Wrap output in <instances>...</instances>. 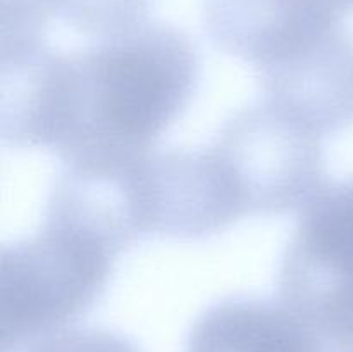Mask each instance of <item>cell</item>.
<instances>
[{
	"label": "cell",
	"instance_id": "obj_4",
	"mask_svg": "<svg viewBox=\"0 0 353 352\" xmlns=\"http://www.w3.org/2000/svg\"><path fill=\"white\" fill-rule=\"evenodd\" d=\"M323 137L272 104L241 110L210 145L241 214L302 211L327 183Z\"/></svg>",
	"mask_w": 353,
	"mask_h": 352
},
{
	"label": "cell",
	"instance_id": "obj_7",
	"mask_svg": "<svg viewBox=\"0 0 353 352\" xmlns=\"http://www.w3.org/2000/svg\"><path fill=\"white\" fill-rule=\"evenodd\" d=\"M185 352H331L281 300L234 297L193 324Z\"/></svg>",
	"mask_w": 353,
	"mask_h": 352
},
{
	"label": "cell",
	"instance_id": "obj_1",
	"mask_svg": "<svg viewBox=\"0 0 353 352\" xmlns=\"http://www.w3.org/2000/svg\"><path fill=\"white\" fill-rule=\"evenodd\" d=\"M199 57L183 31L141 24L76 52L41 40L2 48V138L52 148L64 166L121 164L154 150L195 92Z\"/></svg>",
	"mask_w": 353,
	"mask_h": 352
},
{
	"label": "cell",
	"instance_id": "obj_6",
	"mask_svg": "<svg viewBox=\"0 0 353 352\" xmlns=\"http://www.w3.org/2000/svg\"><path fill=\"white\" fill-rule=\"evenodd\" d=\"M259 75L265 102L321 137L353 124V37L347 28Z\"/></svg>",
	"mask_w": 353,
	"mask_h": 352
},
{
	"label": "cell",
	"instance_id": "obj_3",
	"mask_svg": "<svg viewBox=\"0 0 353 352\" xmlns=\"http://www.w3.org/2000/svg\"><path fill=\"white\" fill-rule=\"evenodd\" d=\"M279 300L331 352H353V178L327 182L300 211Z\"/></svg>",
	"mask_w": 353,
	"mask_h": 352
},
{
	"label": "cell",
	"instance_id": "obj_2",
	"mask_svg": "<svg viewBox=\"0 0 353 352\" xmlns=\"http://www.w3.org/2000/svg\"><path fill=\"white\" fill-rule=\"evenodd\" d=\"M121 251L85 214L50 197L40 230L2 247V352L83 316L102 295Z\"/></svg>",
	"mask_w": 353,
	"mask_h": 352
},
{
	"label": "cell",
	"instance_id": "obj_8",
	"mask_svg": "<svg viewBox=\"0 0 353 352\" xmlns=\"http://www.w3.org/2000/svg\"><path fill=\"white\" fill-rule=\"evenodd\" d=\"M52 17L95 40L117 37L145 24L150 0H47Z\"/></svg>",
	"mask_w": 353,
	"mask_h": 352
},
{
	"label": "cell",
	"instance_id": "obj_5",
	"mask_svg": "<svg viewBox=\"0 0 353 352\" xmlns=\"http://www.w3.org/2000/svg\"><path fill=\"white\" fill-rule=\"evenodd\" d=\"M353 0H205V30L228 54L268 68L345 28Z\"/></svg>",
	"mask_w": 353,
	"mask_h": 352
},
{
	"label": "cell",
	"instance_id": "obj_9",
	"mask_svg": "<svg viewBox=\"0 0 353 352\" xmlns=\"http://www.w3.org/2000/svg\"><path fill=\"white\" fill-rule=\"evenodd\" d=\"M30 352H138L128 338L102 328H76L38 340Z\"/></svg>",
	"mask_w": 353,
	"mask_h": 352
}]
</instances>
